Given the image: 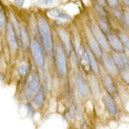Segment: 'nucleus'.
<instances>
[{"label": "nucleus", "mask_w": 129, "mask_h": 129, "mask_svg": "<svg viewBox=\"0 0 129 129\" xmlns=\"http://www.w3.org/2000/svg\"><path fill=\"white\" fill-rule=\"evenodd\" d=\"M121 73H122V76H123L124 81H125L126 83H128V81H129V79H128V72L126 71V69L124 71H123V72H121Z\"/></svg>", "instance_id": "26"}, {"label": "nucleus", "mask_w": 129, "mask_h": 129, "mask_svg": "<svg viewBox=\"0 0 129 129\" xmlns=\"http://www.w3.org/2000/svg\"><path fill=\"white\" fill-rule=\"evenodd\" d=\"M124 2H125L126 5H128V0H124Z\"/></svg>", "instance_id": "31"}, {"label": "nucleus", "mask_w": 129, "mask_h": 129, "mask_svg": "<svg viewBox=\"0 0 129 129\" xmlns=\"http://www.w3.org/2000/svg\"><path fill=\"white\" fill-rule=\"evenodd\" d=\"M97 1H98V3H99L102 7H105L107 5L106 0H97Z\"/></svg>", "instance_id": "30"}, {"label": "nucleus", "mask_w": 129, "mask_h": 129, "mask_svg": "<svg viewBox=\"0 0 129 129\" xmlns=\"http://www.w3.org/2000/svg\"><path fill=\"white\" fill-rule=\"evenodd\" d=\"M108 3L110 4V6H116L118 4V0H107Z\"/></svg>", "instance_id": "27"}, {"label": "nucleus", "mask_w": 129, "mask_h": 129, "mask_svg": "<svg viewBox=\"0 0 129 129\" xmlns=\"http://www.w3.org/2000/svg\"><path fill=\"white\" fill-rule=\"evenodd\" d=\"M30 48L32 53L33 60L39 68H43L45 66V58L43 54V50L41 45L36 39H33L30 42Z\"/></svg>", "instance_id": "3"}, {"label": "nucleus", "mask_w": 129, "mask_h": 129, "mask_svg": "<svg viewBox=\"0 0 129 129\" xmlns=\"http://www.w3.org/2000/svg\"><path fill=\"white\" fill-rule=\"evenodd\" d=\"M38 25H39V31L40 36H41L44 48L49 52L51 51L52 46V37L50 25H49L48 22L46 21V19H44L43 17H39Z\"/></svg>", "instance_id": "1"}, {"label": "nucleus", "mask_w": 129, "mask_h": 129, "mask_svg": "<svg viewBox=\"0 0 129 129\" xmlns=\"http://www.w3.org/2000/svg\"><path fill=\"white\" fill-rule=\"evenodd\" d=\"M118 37H119V39L121 40V42H122V44H123V46H125L126 48L128 49V47H129L128 36L126 35V34H124V33L121 32V31H119V32H118Z\"/></svg>", "instance_id": "22"}, {"label": "nucleus", "mask_w": 129, "mask_h": 129, "mask_svg": "<svg viewBox=\"0 0 129 129\" xmlns=\"http://www.w3.org/2000/svg\"><path fill=\"white\" fill-rule=\"evenodd\" d=\"M54 56H55V64L57 68V72L60 76H64L68 72L67 67V58L64 55V50L60 44H56L54 47Z\"/></svg>", "instance_id": "2"}, {"label": "nucleus", "mask_w": 129, "mask_h": 129, "mask_svg": "<svg viewBox=\"0 0 129 129\" xmlns=\"http://www.w3.org/2000/svg\"><path fill=\"white\" fill-rule=\"evenodd\" d=\"M24 4V0H14V5L18 8H22Z\"/></svg>", "instance_id": "25"}, {"label": "nucleus", "mask_w": 129, "mask_h": 129, "mask_svg": "<svg viewBox=\"0 0 129 129\" xmlns=\"http://www.w3.org/2000/svg\"><path fill=\"white\" fill-rule=\"evenodd\" d=\"M80 62H81V64L82 68H83L85 71H89L91 69L90 68V64H89V60H88V56L87 53L84 50L82 52V54L81 53V59H80Z\"/></svg>", "instance_id": "20"}, {"label": "nucleus", "mask_w": 129, "mask_h": 129, "mask_svg": "<svg viewBox=\"0 0 129 129\" xmlns=\"http://www.w3.org/2000/svg\"><path fill=\"white\" fill-rule=\"evenodd\" d=\"M20 36H21V40L23 46H28L29 44V33L27 31V28L22 24L20 26Z\"/></svg>", "instance_id": "17"}, {"label": "nucleus", "mask_w": 129, "mask_h": 129, "mask_svg": "<svg viewBox=\"0 0 129 129\" xmlns=\"http://www.w3.org/2000/svg\"><path fill=\"white\" fill-rule=\"evenodd\" d=\"M27 71H28V64H25V63L21 64V66L19 67V69H18L19 74L20 75H24L25 73H27Z\"/></svg>", "instance_id": "23"}, {"label": "nucleus", "mask_w": 129, "mask_h": 129, "mask_svg": "<svg viewBox=\"0 0 129 129\" xmlns=\"http://www.w3.org/2000/svg\"><path fill=\"white\" fill-rule=\"evenodd\" d=\"M85 52H86V53H87L91 70L93 71V73H94V75H98L99 74V68H98V64H97V62H96L95 56H94V53L92 52V51L89 50L88 48L85 49Z\"/></svg>", "instance_id": "13"}, {"label": "nucleus", "mask_w": 129, "mask_h": 129, "mask_svg": "<svg viewBox=\"0 0 129 129\" xmlns=\"http://www.w3.org/2000/svg\"><path fill=\"white\" fill-rule=\"evenodd\" d=\"M7 25V40L9 42V45L12 50H17L19 48V42L17 39L16 32L14 30L12 23H8Z\"/></svg>", "instance_id": "7"}, {"label": "nucleus", "mask_w": 129, "mask_h": 129, "mask_svg": "<svg viewBox=\"0 0 129 129\" xmlns=\"http://www.w3.org/2000/svg\"><path fill=\"white\" fill-rule=\"evenodd\" d=\"M123 18H124V23H126V25H128V13H123Z\"/></svg>", "instance_id": "28"}, {"label": "nucleus", "mask_w": 129, "mask_h": 129, "mask_svg": "<svg viewBox=\"0 0 129 129\" xmlns=\"http://www.w3.org/2000/svg\"><path fill=\"white\" fill-rule=\"evenodd\" d=\"M99 29L103 33H106V34L110 31V26L109 22H108L107 17L99 16Z\"/></svg>", "instance_id": "19"}, {"label": "nucleus", "mask_w": 129, "mask_h": 129, "mask_svg": "<svg viewBox=\"0 0 129 129\" xmlns=\"http://www.w3.org/2000/svg\"><path fill=\"white\" fill-rule=\"evenodd\" d=\"M7 24L6 11L3 5L0 3V29H4Z\"/></svg>", "instance_id": "21"}, {"label": "nucleus", "mask_w": 129, "mask_h": 129, "mask_svg": "<svg viewBox=\"0 0 129 129\" xmlns=\"http://www.w3.org/2000/svg\"><path fill=\"white\" fill-rule=\"evenodd\" d=\"M102 82H103L104 87L106 88L107 93L110 94V96L115 97L117 95V91H116V86L113 80L111 79L109 74H104L102 77Z\"/></svg>", "instance_id": "8"}, {"label": "nucleus", "mask_w": 129, "mask_h": 129, "mask_svg": "<svg viewBox=\"0 0 129 129\" xmlns=\"http://www.w3.org/2000/svg\"><path fill=\"white\" fill-rule=\"evenodd\" d=\"M103 102L105 107H106L107 110L109 111V113L112 114V115L118 114V109H117L116 105L114 103V100H113L112 96H110L109 94H105L103 96Z\"/></svg>", "instance_id": "10"}, {"label": "nucleus", "mask_w": 129, "mask_h": 129, "mask_svg": "<svg viewBox=\"0 0 129 129\" xmlns=\"http://www.w3.org/2000/svg\"><path fill=\"white\" fill-rule=\"evenodd\" d=\"M87 40H88V43H89V46H90L91 48V51L94 53V56L100 57L101 54H102V50L100 48L99 44L95 40V39L94 38V36L92 35V34H87Z\"/></svg>", "instance_id": "11"}, {"label": "nucleus", "mask_w": 129, "mask_h": 129, "mask_svg": "<svg viewBox=\"0 0 129 129\" xmlns=\"http://www.w3.org/2000/svg\"><path fill=\"white\" fill-rule=\"evenodd\" d=\"M103 56L104 59V64H105V67H106L107 70L110 72L111 75H116L117 74V68L115 67V64L113 62L111 56H110L108 52H104L103 54H101Z\"/></svg>", "instance_id": "12"}, {"label": "nucleus", "mask_w": 129, "mask_h": 129, "mask_svg": "<svg viewBox=\"0 0 129 129\" xmlns=\"http://www.w3.org/2000/svg\"><path fill=\"white\" fill-rule=\"evenodd\" d=\"M122 10L121 9H116L114 10V15L117 17V19L119 22H122L123 21V14H122Z\"/></svg>", "instance_id": "24"}, {"label": "nucleus", "mask_w": 129, "mask_h": 129, "mask_svg": "<svg viewBox=\"0 0 129 129\" xmlns=\"http://www.w3.org/2000/svg\"><path fill=\"white\" fill-rule=\"evenodd\" d=\"M106 39L108 43L110 44V47L114 51H116V52H123V45L122 44L121 40H120L119 38L115 34L110 33V31L108 32L106 36Z\"/></svg>", "instance_id": "9"}, {"label": "nucleus", "mask_w": 129, "mask_h": 129, "mask_svg": "<svg viewBox=\"0 0 129 129\" xmlns=\"http://www.w3.org/2000/svg\"><path fill=\"white\" fill-rule=\"evenodd\" d=\"M58 33H59V36H60L62 43H63V45L64 46L66 51L68 52H71V42H70V39H69L68 34L63 29L59 30Z\"/></svg>", "instance_id": "15"}, {"label": "nucleus", "mask_w": 129, "mask_h": 129, "mask_svg": "<svg viewBox=\"0 0 129 129\" xmlns=\"http://www.w3.org/2000/svg\"><path fill=\"white\" fill-rule=\"evenodd\" d=\"M49 14L52 17L58 18V19L67 20V21H71V19H72L68 14H67L66 12H64L63 10H59V9H52V10H49Z\"/></svg>", "instance_id": "16"}, {"label": "nucleus", "mask_w": 129, "mask_h": 129, "mask_svg": "<svg viewBox=\"0 0 129 129\" xmlns=\"http://www.w3.org/2000/svg\"><path fill=\"white\" fill-rule=\"evenodd\" d=\"M39 83H40V78H39V72L38 71H33L29 81L27 82L25 89L23 91V96L25 98L32 97L34 94L37 92V90L39 89Z\"/></svg>", "instance_id": "4"}, {"label": "nucleus", "mask_w": 129, "mask_h": 129, "mask_svg": "<svg viewBox=\"0 0 129 129\" xmlns=\"http://www.w3.org/2000/svg\"><path fill=\"white\" fill-rule=\"evenodd\" d=\"M75 81H76V86L79 91V93L83 97H87L90 94V86L88 84L86 79L84 77L83 73L81 70L76 71L75 75Z\"/></svg>", "instance_id": "5"}, {"label": "nucleus", "mask_w": 129, "mask_h": 129, "mask_svg": "<svg viewBox=\"0 0 129 129\" xmlns=\"http://www.w3.org/2000/svg\"><path fill=\"white\" fill-rule=\"evenodd\" d=\"M92 35L94 36V38L97 41V43L99 44L100 48L103 49L104 51H108L109 50V43L107 41V39L104 33L99 29V27H97L95 24H92Z\"/></svg>", "instance_id": "6"}, {"label": "nucleus", "mask_w": 129, "mask_h": 129, "mask_svg": "<svg viewBox=\"0 0 129 129\" xmlns=\"http://www.w3.org/2000/svg\"><path fill=\"white\" fill-rule=\"evenodd\" d=\"M38 90L39 91L37 92V94L34 97V102L37 106H40L43 103L44 98H45V92H44V88L43 87H40Z\"/></svg>", "instance_id": "18"}, {"label": "nucleus", "mask_w": 129, "mask_h": 129, "mask_svg": "<svg viewBox=\"0 0 129 129\" xmlns=\"http://www.w3.org/2000/svg\"><path fill=\"white\" fill-rule=\"evenodd\" d=\"M43 1V3L45 4L46 6H49V5H51V4L53 2V0H42Z\"/></svg>", "instance_id": "29"}, {"label": "nucleus", "mask_w": 129, "mask_h": 129, "mask_svg": "<svg viewBox=\"0 0 129 129\" xmlns=\"http://www.w3.org/2000/svg\"><path fill=\"white\" fill-rule=\"evenodd\" d=\"M112 60L115 64L117 70H119L120 72H123L127 68V66L124 64L122 55H121V52H114L112 53Z\"/></svg>", "instance_id": "14"}]
</instances>
